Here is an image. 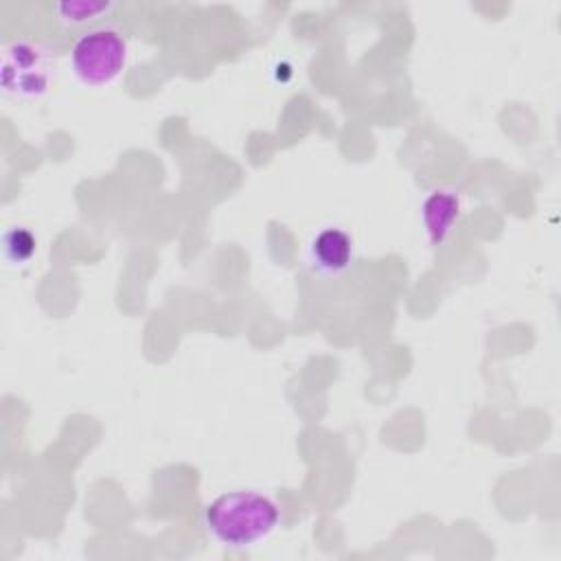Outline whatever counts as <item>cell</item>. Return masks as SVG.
Returning a JSON list of instances; mask_svg holds the SVG:
<instances>
[{"instance_id": "7a4b0ae2", "label": "cell", "mask_w": 561, "mask_h": 561, "mask_svg": "<svg viewBox=\"0 0 561 561\" xmlns=\"http://www.w3.org/2000/svg\"><path fill=\"white\" fill-rule=\"evenodd\" d=\"M127 50V39L118 28L99 26L77 37L70 64L81 83L107 85L125 70Z\"/></svg>"}, {"instance_id": "52a82bcc", "label": "cell", "mask_w": 561, "mask_h": 561, "mask_svg": "<svg viewBox=\"0 0 561 561\" xmlns=\"http://www.w3.org/2000/svg\"><path fill=\"white\" fill-rule=\"evenodd\" d=\"M2 250H4V256L9 263L13 265H22L26 261H31V256L35 254L37 250V239L35 234L28 230V228H22V226H15V228H9L2 237Z\"/></svg>"}, {"instance_id": "3957f363", "label": "cell", "mask_w": 561, "mask_h": 561, "mask_svg": "<svg viewBox=\"0 0 561 561\" xmlns=\"http://www.w3.org/2000/svg\"><path fill=\"white\" fill-rule=\"evenodd\" d=\"M55 75L53 53L35 42L18 39L7 46L0 66V83L4 94L33 99L48 92Z\"/></svg>"}, {"instance_id": "5b68a950", "label": "cell", "mask_w": 561, "mask_h": 561, "mask_svg": "<svg viewBox=\"0 0 561 561\" xmlns=\"http://www.w3.org/2000/svg\"><path fill=\"white\" fill-rule=\"evenodd\" d=\"M460 215V197L449 188L432 191L421 208L423 226L432 245H443Z\"/></svg>"}, {"instance_id": "6da1fadb", "label": "cell", "mask_w": 561, "mask_h": 561, "mask_svg": "<svg viewBox=\"0 0 561 561\" xmlns=\"http://www.w3.org/2000/svg\"><path fill=\"white\" fill-rule=\"evenodd\" d=\"M280 522L274 500L256 491H228L204 511V526L228 548H248L267 539Z\"/></svg>"}, {"instance_id": "277c9868", "label": "cell", "mask_w": 561, "mask_h": 561, "mask_svg": "<svg viewBox=\"0 0 561 561\" xmlns=\"http://www.w3.org/2000/svg\"><path fill=\"white\" fill-rule=\"evenodd\" d=\"M309 259L324 276L342 274L353 261V239L342 228H322L309 243Z\"/></svg>"}, {"instance_id": "8992f818", "label": "cell", "mask_w": 561, "mask_h": 561, "mask_svg": "<svg viewBox=\"0 0 561 561\" xmlns=\"http://www.w3.org/2000/svg\"><path fill=\"white\" fill-rule=\"evenodd\" d=\"M114 2H90V0H70V2H57L53 4V11L57 13V20L66 26H79L85 22H94L99 18H105L114 11Z\"/></svg>"}]
</instances>
